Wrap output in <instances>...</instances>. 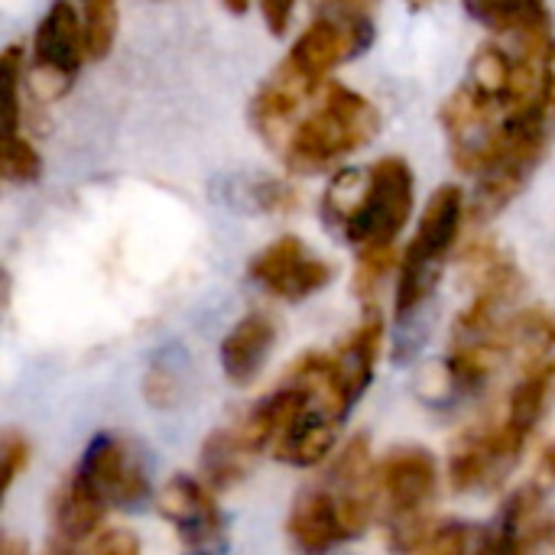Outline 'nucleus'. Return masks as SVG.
Instances as JSON below:
<instances>
[{
    "instance_id": "c85d7f7f",
    "label": "nucleus",
    "mask_w": 555,
    "mask_h": 555,
    "mask_svg": "<svg viewBox=\"0 0 555 555\" xmlns=\"http://www.w3.org/2000/svg\"><path fill=\"white\" fill-rule=\"evenodd\" d=\"M533 485L540 488V491H553L555 488V442H550L543 452H540V462H537V478H533Z\"/></svg>"
},
{
    "instance_id": "412c9836",
    "label": "nucleus",
    "mask_w": 555,
    "mask_h": 555,
    "mask_svg": "<svg viewBox=\"0 0 555 555\" xmlns=\"http://www.w3.org/2000/svg\"><path fill=\"white\" fill-rule=\"evenodd\" d=\"M185 371H189V364L179 348H166L153 358V364L143 377V393L153 410H172L185 400V384H189Z\"/></svg>"
},
{
    "instance_id": "aec40b11",
    "label": "nucleus",
    "mask_w": 555,
    "mask_h": 555,
    "mask_svg": "<svg viewBox=\"0 0 555 555\" xmlns=\"http://www.w3.org/2000/svg\"><path fill=\"white\" fill-rule=\"evenodd\" d=\"M254 462H257V452L244 442L237 426L215 429L202 442V459H198L202 475L198 478L218 494V491H228V488L241 485L250 475Z\"/></svg>"
},
{
    "instance_id": "0eeeda50",
    "label": "nucleus",
    "mask_w": 555,
    "mask_h": 555,
    "mask_svg": "<svg viewBox=\"0 0 555 555\" xmlns=\"http://www.w3.org/2000/svg\"><path fill=\"white\" fill-rule=\"evenodd\" d=\"M377 7L380 0H325L319 16L296 36L283 62L312 81H328L338 65L374 46Z\"/></svg>"
},
{
    "instance_id": "7c9ffc66",
    "label": "nucleus",
    "mask_w": 555,
    "mask_h": 555,
    "mask_svg": "<svg viewBox=\"0 0 555 555\" xmlns=\"http://www.w3.org/2000/svg\"><path fill=\"white\" fill-rule=\"evenodd\" d=\"M10 296H13V276H10V270L0 263V319H3V312H7V306H10Z\"/></svg>"
},
{
    "instance_id": "9b49d317",
    "label": "nucleus",
    "mask_w": 555,
    "mask_h": 555,
    "mask_svg": "<svg viewBox=\"0 0 555 555\" xmlns=\"http://www.w3.org/2000/svg\"><path fill=\"white\" fill-rule=\"evenodd\" d=\"M85 59V26L78 10L72 0H52L33 36V85L42 98L55 101L72 88Z\"/></svg>"
},
{
    "instance_id": "72a5a7b5",
    "label": "nucleus",
    "mask_w": 555,
    "mask_h": 555,
    "mask_svg": "<svg viewBox=\"0 0 555 555\" xmlns=\"http://www.w3.org/2000/svg\"><path fill=\"white\" fill-rule=\"evenodd\" d=\"M406 3H410L413 10H426V7H433L436 0H406Z\"/></svg>"
},
{
    "instance_id": "2eb2a0df",
    "label": "nucleus",
    "mask_w": 555,
    "mask_h": 555,
    "mask_svg": "<svg viewBox=\"0 0 555 555\" xmlns=\"http://www.w3.org/2000/svg\"><path fill=\"white\" fill-rule=\"evenodd\" d=\"M273 348H276V325L270 315L247 312L244 319H237L221 341V371L228 384L250 387L263 374Z\"/></svg>"
},
{
    "instance_id": "f704fd0d",
    "label": "nucleus",
    "mask_w": 555,
    "mask_h": 555,
    "mask_svg": "<svg viewBox=\"0 0 555 555\" xmlns=\"http://www.w3.org/2000/svg\"><path fill=\"white\" fill-rule=\"evenodd\" d=\"M189 555H205V553H189Z\"/></svg>"
},
{
    "instance_id": "c756f323",
    "label": "nucleus",
    "mask_w": 555,
    "mask_h": 555,
    "mask_svg": "<svg viewBox=\"0 0 555 555\" xmlns=\"http://www.w3.org/2000/svg\"><path fill=\"white\" fill-rule=\"evenodd\" d=\"M85 546H88V543H72V540L52 537L49 546H46V555H85Z\"/></svg>"
},
{
    "instance_id": "a878e982",
    "label": "nucleus",
    "mask_w": 555,
    "mask_h": 555,
    "mask_svg": "<svg viewBox=\"0 0 555 555\" xmlns=\"http://www.w3.org/2000/svg\"><path fill=\"white\" fill-rule=\"evenodd\" d=\"M420 555H472V527L465 524H446L429 533Z\"/></svg>"
},
{
    "instance_id": "f3484780",
    "label": "nucleus",
    "mask_w": 555,
    "mask_h": 555,
    "mask_svg": "<svg viewBox=\"0 0 555 555\" xmlns=\"http://www.w3.org/2000/svg\"><path fill=\"white\" fill-rule=\"evenodd\" d=\"M468 16L498 39L555 36L553 10L546 0H462Z\"/></svg>"
},
{
    "instance_id": "dca6fc26",
    "label": "nucleus",
    "mask_w": 555,
    "mask_h": 555,
    "mask_svg": "<svg viewBox=\"0 0 555 555\" xmlns=\"http://www.w3.org/2000/svg\"><path fill=\"white\" fill-rule=\"evenodd\" d=\"M380 345H384V315H380L377 306H367L361 325H358V328L335 348V354H332L338 384H341L345 400L351 403V410H354V403L367 393V387L374 384Z\"/></svg>"
},
{
    "instance_id": "5701e85b",
    "label": "nucleus",
    "mask_w": 555,
    "mask_h": 555,
    "mask_svg": "<svg viewBox=\"0 0 555 555\" xmlns=\"http://www.w3.org/2000/svg\"><path fill=\"white\" fill-rule=\"evenodd\" d=\"M234 189L241 195H234L231 205H241V208H250V211L280 215V211H293L299 205V192L289 182H283V179L254 176L247 182H234Z\"/></svg>"
},
{
    "instance_id": "bb28decb",
    "label": "nucleus",
    "mask_w": 555,
    "mask_h": 555,
    "mask_svg": "<svg viewBox=\"0 0 555 555\" xmlns=\"http://www.w3.org/2000/svg\"><path fill=\"white\" fill-rule=\"evenodd\" d=\"M85 555H143V550L130 530H104L88 540Z\"/></svg>"
},
{
    "instance_id": "f8f14e48",
    "label": "nucleus",
    "mask_w": 555,
    "mask_h": 555,
    "mask_svg": "<svg viewBox=\"0 0 555 555\" xmlns=\"http://www.w3.org/2000/svg\"><path fill=\"white\" fill-rule=\"evenodd\" d=\"M247 273L270 296L283 302H306L309 296L332 286L335 263L309 250V244L299 241L296 234H283L250 257Z\"/></svg>"
},
{
    "instance_id": "a211bd4d",
    "label": "nucleus",
    "mask_w": 555,
    "mask_h": 555,
    "mask_svg": "<svg viewBox=\"0 0 555 555\" xmlns=\"http://www.w3.org/2000/svg\"><path fill=\"white\" fill-rule=\"evenodd\" d=\"M507 364L520 374L555 354V312L546 306H520L504 328Z\"/></svg>"
},
{
    "instance_id": "cd10ccee",
    "label": "nucleus",
    "mask_w": 555,
    "mask_h": 555,
    "mask_svg": "<svg viewBox=\"0 0 555 555\" xmlns=\"http://www.w3.org/2000/svg\"><path fill=\"white\" fill-rule=\"evenodd\" d=\"M293 10H296V0H260L263 23L273 36H286V29L293 23Z\"/></svg>"
},
{
    "instance_id": "f03ea898",
    "label": "nucleus",
    "mask_w": 555,
    "mask_h": 555,
    "mask_svg": "<svg viewBox=\"0 0 555 555\" xmlns=\"http://www.w3.org/2000/svg\"><path fill=\"white\" fill-rule=\"evenodd\" d=\"M380 133V114L361 91L325 81L319 98L306 107V114L289 130L280 146L283 163L296 176H319L341 159L364 150Z\"/></svg>"
},
{
    "instance_id": "1a4fd4ad",
    "label": "nucleus",
    "mask_w": 555,
    "mask_h": 555,
    "mask_svg": "<svg viewBox=\"0 0 555 555\" xmlns=\"http://www.w3.org/2000/svg\"><path fill=\"white\" fill-rule=\"evenodd\" d=\"M524 446H527V439H520L504 420L472 426L468 433H462L452 442V455H449L452 488L462 494H478V491L498 488L517 468Z\"/></svg>"
},
{
    "instance_id": "4be33fe9",
    "label": "nucleus",
    "mask_w": 555,
    "mask_h": 555,
    "mask_svg": "<svg viewBox=\"0 0 555 555\" xmlns=\"http://www.w3.org/2000/svg\"><path fill=\"white\" fill-rule=\"evenodd\" d=\"M23 68H26V55L20 46H7L0 52V146L23 137L20 133V88H23Z\"/></svg>"
},
{
    "instance_id": "4468645a",
    "label": "nucleus",
    "mask_w": 555,
    "mask_h": 555,
    "mask_svg": "<svg viewBox=\"0 0 555 555\" xmlns=\"http://www.w3.org/2000/svg\"><path fill=\"white\" fill-rule=\"evenodd\" d=\"M322 88L325 81H312L299 75L293 65L280 62L250 101V124L257 137H263L273 150H280L289 130L296 127V120L306 114V107L319 98Z\"/></svg>"
},
{
    "instance_id": "39448f33",
    "label": "nucleus",
    "mask_w": 555,
    "mask_h": 555,
    "mask_svg": "<svg viewBox=\"0 0 555 555\" xmlns=\"http://www.w3.org/2000/svg\"><path fill=\"white\" fill-rule=\"evenodd\" d=\"M465 218H468V205H465L462 185L446 182L429 195V202L416 221V231L397 263L393 312L400 322L413 319L433 299V293L452 260V250L462 237Z\"/></svg>"
},
{
    "instance_id": "6e6552de",
    "label": "nucleus",
    "mask_w": 555,
    "mask_h": 555,
    "mask_svg": "<svg viewBox=\"0 0 555 555\" xmlns=\"http://www.w3.org/2000/svg\"><path fill=\"white\" fill-rule=\"evenodd\" d=\"M68 478L104 511H140L153 498V485L140 452L114 433H98L85 446Z\"/></svg>"
},
{
    "instance_id": "7ed1b4c3",
    "label": "nucleus",
    "mask_w": 555,
    "mask_h": 555,
    "mask_svg": "<svg viewBox=\"0 0 555 555\" xmlns=\"http://www.w3.org/2000/svg\"><path fill=\"white\" fill-rule=\"evenodd\" d=\"M553 127L555 107H546V104L504 117L485 166L472 176L475 189L472 195H465L468 221L488 224L527 192V185L533 182L550 150Z\"/></svg>"
},
{
    "instance_id": "2f4dec72",
    "label": "nucleus",
    "mask_w": 555,
    "mask_h": 555,
    "mask_svg": "<svg viewBox=\"0 0 555 555\" xmlns=\"http://www.w3.org/2000/svg\"><path fill=\"white\" fill-rule=\"evenodd\" d=\"M0 555H29L26 543L10 537V533H0Z\"/></svg>"
},
{
    "instance_id": "9d476101",
    "label": "nucleus",
    "mask_w": 555,
    "mask_h": 555,
    "mask_svg": "<svg viewBox=\"0 0 555 555\" xmlns=\"http://www.w3.org/2000/svg\"><path fill=\"white\" fill-rule=\"evenodd\" d=\"M472 555H555V511L533 481L517 488L481 530Z\"/></svg>"
},
{
    "instance_id": "393cba45",
    "label": "nucleus",
    "mask_w": 555,
    "mask_h": 555,
    "mask_svg": "<svg viewBox=\"0 0 555 555\" xmlns=\"http://www.w3.org/2000/svg\"><path fill=\"white\" fill-rule=\"evenodd\" d=\"M29 465V442L23 433L16 429H7L0 433V507L13 488V481L20 478V472Z\"/></svg>"
},
{
    "instance_id": "423d86ee",
    "label": "nucleus",
    "mask_w": 555,
    "mask_h": 555,
    "mask_svg": "<svg viewBox=\"0 0 555 555\" xmlns=\"http://www.w3.org/2000/svg\"><path fill=\"white\" fill-rule=\"evenodd\" d=\"M416 208V176L403 156H380L364 169L358 198L341 221L345 241L361 250L397 247Z\"/></svg>"
},
{
    "instance_id": "f257e3e1",
    "label": "nucleus",
    "mask_w": 555,
    "mask_h": 555,
    "mask_svg": "<svg viewBox=\"0 0 555 555\" xmlns=\"http://www.w3.org/2000/svg\"><path fill=\"white\" fill-rule=\"evenodd\" d=\"M377 517L374 459L367 436H354L332 462L325 478L306 488L286 517V537L299 555H328L364 537Z\"/></svg>"
},
{
    "instance_id": "6ab92c4d",
    "label": "nucleus",
    "mask_w": 555,
    "mask_h": 555,
    "mask_svg": "<svg viewBox=\"0 0 555 555\" xmlns=\"http://www.w3.org/2000/svg\"><path fill=\"white\" fill-rule=\"evenodd\" d=\"M555 403V354L546 358L543 364L530 367L520 374V380L514 384L511 397H507V413L504 423L520 436L530 439L533 429L550 416Z\"/></svg>"
},
{
    "instance_id": "20e7f679",
    "label": "nucleus",
    "mask_w": 555,
    "mask_h": 555,
    "mask_svg": "<svg viewBox=\"0 0 555 555\" xmlns=\"http://www.w3.org/2000/svg\"><path fill=\"white\" fill-rule=\"evenodd\" d=\"M377 517L387 546L397 555H413L433 533V511L439 498V465L420 446H400L374 465Z\"/></svg>"
},
{
    "instance_id": "b1692460",
    "label": "nucleus",
    "mask_w": 555,
    "mask_h": 555,
    "mask_svg": "<svg viewBox=\"0 0 555 555\" xmlns=\"http://www.w3.org/2000/svg\"><path fill=\"white\" fill-rule=\"evenodd\" d=\"M81 26H85V52L88 59H104L114 49L120 13L117 0H81Z\"/></svg>"
},
{
    "instance_id": "ddd939ff",
    "label": "nucleus",
    "mask_w": 555,
    "mask_h": 555,
    "mask_svg": "<svg viewBox=\"0 0 555 555\" xmlns=\"http://www.w3.org/2000/svg\"><path fill=\"white\" fill-rule=\"evenodd\" d=\"M156 511L189 553L215 555L224 550L228 520L215 501V491L202 478L172 475L156 498Z\"/></svg>"
},
{
    "instance_id": "473e14b6",
    "label": "nucleus",
    "mask_w": 555,
    "mask_h": 555,
    "mask_svg": "<svg viewBox=\"0 0 555 555\" xmlns=\"http://www.w3.org/2000/svg\"><path fill=\"white\" fill-rule=\"evenodd\" d=\"M221 3H224V10L234 13V16H241V13L250 10V0H221Z\"/></svg>"
}]
</instances>
